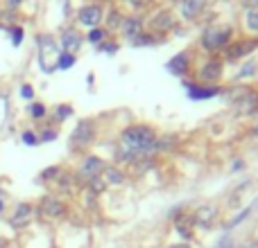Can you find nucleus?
Returning a JSON list of instances; mask_svg holds the SVG:
<instances>
[{"label": "nucleus", "mask_w": 258, "mask_h": 248, "mask_svg": "<svg viewBox=\"0 0 258 248\" xmlns=\"http://www.w3.org/2000/svg\"><path fill=\"white\" fill-rule=\"evenodd\" d=\"M21 97L23 99H32V97H34V88H32L30 84H23L21 86Z\"/></svg>", "instance_id": "obj_28"}, {"label": "nucleus", "mask_w": 258, "mask_h": 248, "mask_svg": "<svg viewBox=\"0 0 258 248\" xmlns=\"http://www.w3.org/2000/svg\"><path fill=\"white\" fill-rule=\"evenodd\" d=\"M107 167L104 165L102 158H95V156H89V158L84 160V165L80 167V178H84L86 183L93 181V178H98L100 174H102V169Z\"/></svg>", "instance_id": "obj_7"}, {"label": "nucleus", "mask_w": 258, "mask_h": 248, "mask_svg": "<svg viewBox=\"0 0 258 248\" xmlns=\"http://www.w3.org/2000/svg\"><path fill=\"white\" fill-rule=\"evenodd\" d=\"M168 248H190L188 244H172V246H168Z\"/></svg>", "instance_id": "obj_34"}, {"label": "nucleus", "mask_w": 258, "mask_h": 248, "mask_svg": "<svg viewBox=\"0 0 258 248\" xmlns=\"http://www.w3.org/2000/svg\"><path fill=\"white\" fill-rule=\"evenodd\" d=\"M68 115H73V108L68 106V104H63V106H57V111H54V120H57V122H63Z\"/></svg>", "instance_id": "obj_22"}, {"label": "nucleus", "mask_w": 258, "mask_h": 248, "mask_svg": "<svg viewBox=\"0 0 258 248\" xmlns=\"http://www.w3.org/2000/svg\"><path fill=\"white\" fill-rule=\"evenodd\" d=\"M190 219H192V226L209 230V228H213L215 219H218V208L215 205H200Z\"/></svg>", "instance_id": "obj_3"}, {"label": "nucleus", "mask_w": 258, "mask_h": 248, "mask_svg": "<svg viewBox=\"0 0 258 248\" xmlns=\"http://www.w3.org/2000/svg\"><path fill=\"white\" fill-rule=\"evenodd\" d=\"M154 142H156V136L150 127L145 124H134L122 131V147L129 151H134L136 156H150V154H156L154 151Z\"/></svg>", "instance_id": "obj_1"}, {"label": "nucleus", "mask_w": 258, "mask_h": 248, "mask_svg": "<svg viewBox=\"0 0 258 248\" xmlns=\"http://www.w3.org/2000/svg\"><path fill=\"white\" fill-rule=\"evenodd\" d=\"M30 217H32V205L30 203H21L16 208V212H14V217L9 219V223H12V228H23V226H27Z\"/></svg>", "instance_id": "obj_13"}, {"label": "nucleus", "mask_w": 258, "mask_h": 248, "mask_svg": "<svg viewBox=\"0 0 258 248\" xmlns=\"http://www.w3.org/2000/svg\"><path fill=\"white\" fill-rule=\"evenodd\" d=\"M73 63H75V54L71 52H61L57 59V68L59 70H68V68H73Z\"/></svg>", "instance_id": "obj_20"}, {"label": "nucleus", "mask_w": 258, "mask_h": 248, "mask_svg": "<svg viewBox=\"0 0 258 248\" xmlns=\"http://www.w3.org/2000/svg\"><path fill=\"white\" fill-rule=\"evenodd\" d=\"M23 36H25L23 27H12V43H14V45H21Z\"/></svg>", "instance_id": "obj_27"}, {"label": "nucleus", "mask_w": 258, "mask_h": 248, "mask_svg": "<svg viewBox=\"0 0 258 248\" xmlns=\"http://www.w3.org/2000/svg\"><path fill=\"white\" fill-rule=\"evenodd\" d=\"M233 106H236V111L240 113V115H251V113L256 111L258 106V95L251 93L249 88L242 93V97H236L233 99Z\"/></svg>", "instance_id": "obj_8"}, {"label": "nucleus", "mask_w": 258, "mask_h": 248, "mask_svg": "<svg viewBox=\"0 0 258 248\" xmlns=\"http://www.w3.org/2000/svg\"><path fill=\"white\" fill-rule=\"evenodd\" d=\"M215 248H233V246H231V241H229V239H222Z\"/></svg>", "instance_id": "obj_33"}, {"label": "nucleus", "mask_w": 258, "mask_h": 248, "mask_svg": "<svg viewBox=\"0 0 258 248\" xmlns=\"http://www.w3.org/2000/svg\"><path fill=\"white\" fill-rule=\"evenodd\" d=\"M100 178L104 181V185H120V183L125 181V174H122L118 167H104L102 174H100Z\"/></svg>", "instance_id": "obj_16"}, {"label": "nucleus", "mask_w": 258, "mask_h": 248, "mask_svg": "<svg viewBox=\"0 0 258 248\" xmlns=\"http://www.w3.org/2000/svg\"><path fill=\"white\" fill-rule=\"evenodd\" d=\"M54 138H57V133L52 131V129H48V131H43V136L39 138L41 142H50V140H54Z\"/></svg>", "instance_id": "obj_29"}, {"label": "nucleus", "mask_w": 258, "mask_h": 248, "mask_svg": "<svg viewBox=\"0 0 258 248\" xmlns=\"http://www.w3.org/2000/svg\"><path fill=\"white\" fill-rule=\"evenodd\" d=\"M168 70L172 72V75H177V77L186 75V70H188V57H186V52L172 57V61H168Z\"/></svg>", "instance_id": "obj_17"}, {"label": "nucleus", "mask_w": 258, "mask_h": 248, "mask_svg": "<svg viewBox=\"0 0 258 248\" xmlns=\"http://www.w3.org/2000/svg\"><path fill=\"white\" fill-rule=\"evenodd\" d=\"M202 5H204V0H183L181 14H183L186 18H195L197 14L202 12Z\"/></svg>", "instance_id": "obj_19"}, {"label": "nucleus", "mask_w": 258, "mask_h": 248, "mask_svg": "<svg viewBox=\"0 0 258 248\" xmlns=\"http://www.w3.org/2000/svg\"><path fill=\"white\" fill-rule=\"evenodd\" d=\"M220 75H222V61H220V59H211V61L202 68L200 79L209 84V81H218Z\"/></svg>", "instance_id": "obj_11"}, {"label": "nucleus", "mask_w": 258, "mask_h": 248, "mask_svg": "<svg viewBox=\"0 0 258 248\" xmlns=\"http://www.w3.org/2000/svg\"><path fill=\"white\" fill-rule=\"evenodd\" d=\"M104 187H107V185H104V181H102V178H93V181H89V190H91V194H100V192H102L104 190Z\"/></svg>", "instance_id": "obj_25"}, {"label": "nucleus", "mask_w": 258, "mask_h": 248, "mask_svg": "<svg viewBox=\"0 0 258 248\" xmlns=\"http://www.w3.org/2000/svg\"><path fill=\"white\" fill-rule=\"evenodd\" d=\"M39 210H41V214L48 219H59L66 214V205L59 199H54V196H43L39 203Z\"/></svg>", "instance_id": "obj_5"}, {"label": "nucleus", "mask_w": 258, "mask_h": 248, "mask_svg": "<svg viewBox=\"0 0 258 248\" xmlns=\"http://www.w3.org/2000/svg\"><path fill=\"white\" fill-rule=\"evenodd\" d=\"M95 136V129H93V122L91 120H80L75 127V131H73V138H71V145L73 147H86L91 140H93Z\"/></svg>", "instance_id": "obj_4"}, {"label": "nucleus", "mask_w": 258, "mask_h": 248, "mask_svg": "<svg viewBox=\"0 0 258 248\" xmlns=\"http://www.w3.org/2000/svg\"><path fill=\"white\" fill-rule=\"evenodd\" d=\"M104 36H107V32H104V30H100V27H93V30H91L89 32V41H91V43H100V41H104Z\"/></svg>", "instance_id": "obj_24"}, {"label": "nucleus", "mask_w": 258, "mask_h": 248, "mask_svg": "<svg viewBox=\"0 0 258 248\" xmlns=\"http://www.w3.org/2000/svg\"><path fill=\"white\" fill-rule=\"evenodd\" d=\"M254 133H256V136H258V129H254Z\"/></svg>", "instance_id": "obj_38"}, {"label": "nucleus", "mask_w": 258, "mask_h": 248, "mask_svg": "<svg viewBox=\"0 0 258 248\" xmlns=\"http://www.w3.org/2000/svg\"><path fill=\"white\" fill-rule=\"evenodd\" d=\"M183 88L188 90L190 99H211L220 93V88H215V86L209 88V86H195V84H186V81H183Z\"/></svg>", "instance_id": "obj_10"}, {"label": "nucleus", "mask_w": 258, "mask_h": 248, "mask_svg": "<svg viewBox=\"0 0 258 248\" xmlns=\"http://www.w3.org/2000/svg\"><path fill=\"white\" fill-rule=\"evenodd\" d=\"M77 18H80V23L84 27L93 30V27H98L100 21H102V7H100V5H86V7L80 9Z\"/></svg>", "instance_id": "obj_6"}, {"label": "nucleus", "mask_w": 258, "mask_h": 248, "mask_svg": "<svg viewBox=\"0 0 258 248\" xmlns=\"http://www.w3.org/2000/svg\"><path fill=\"white\" fill-rule=\"evenodd\" d=\"M18 3H21V0H9V7H12V9L18 7Z\"/></svg>", "instance_id": "obj_35"}, {"label": "nucleus", "mask_w": 258, "mask_h": 248, "mask_svg": "<svg viewBox=\"0 0 258 248\" xmlns=\"http://www.w3.org/2000/svg\"><path fill=\"white\" fill-rule=\"evenodd\" d=\"M247 214H249V208H247V210H245V212H242V214H238V217H236V219H233V221H231V223H229V228L238 226V223H240V221H242V219H245V217H247Z\"/></svg>", "instance_id": "obj_31"}, {"label": "nucleus", "mask_w": 258, "mask_h": 248, "mask_svg": "<svg viewBox=\"0 0 258 248\" xmlns=\"http://www.w3.org/2000/svg\"><path fill=\"white\" fill-rule=\"evenodd\" d=\"M30 115L34 117V120H43V117H45V106H43V104H39V102H34L30 106Z\"/></svg>", "instance_id": "obj_21"}, {"label": "nucleus", "mask_w": 258, "mask_h": 248, "mask_svg": "<svg viewBox=\"0 0 258 248\" xmlns=\"http://www.w3.org/2000/svg\"><path fill=\"white\" fill-rule=\"evenodd\" d=\"M247 27L258 34V9H251V12L247 14Z\"/></svg>", "instance_id": "obj_23"}, {"label": "nucleus", "mask_w": 258, "mask_h": 248, "mask_svg": "<svg viewBox=\"0 0 258 248\" xmlns=\"http://www.w3.org/2000/svg\"><path fill=\"white\" fill-rule=\"evenodd\" d=\"M21 140H23V145H27V147H34L36 142H39V138L34 136V131H23Z\"/></svg>", "instance_id": "obj_26"}, {"label": "nucleus", "mask_w": 258, "mask_h": 248, "mask_svg": "<svg viewBox=\"0 0 258 248\" xmlns=\"http://www.w3.org/2000/svg\"><path fill=\"white\" fill-rule=\"evenodd\" d=\"M3 210H5V203H3V201H0V212H3Z\"/></svg>", "instance_id": "obj_37"}, {"label": "nucleus", "mask_w": 258, "mask_h": 248, "mask_svg": "<svg viewBox=\"0 0 258 248\" xmlns=\"http://www.w3.org/2000/svg\"><path fill=\"white\" fill-rule=\"evenodd\" d=\"M174 25V18H172V14L168 12V9H163V12H159L154 18H152V27L154 30H159V32H165V30H170V27Z\"/></svg>", "instance_id": "obj_15"}, {"label": "nucleus", "mask_w": 258, "mask_h": 248, "mask_svg": "<svg viewBox=\"0 0 258 248\" xmlns=\"http://www.w3.org/2000/svg\"><path fill=\"white\" fill-rule=\"evenodd\" d=\"M258 48V41H242V43H231L227 48V59L229 61H236V59L245 57V54H249L251 50Z\"/></svg>", "instance_id": "obj_9"}, {"label": "nucleus", "mask_w": 258, "mask_h": 248, "mask_svg": "<svg viewBox=\"0 0 258 248\" xmlns=\"http://www.w3.org/2000/svg\"><path fill=\"white\" fill-rule=\"evenodd\" d=\"M118 23H122L120 14H111V16H109V25H111V27H120Z\"/></svg>", "instance_id": "obj_30"}, {"label": "nucleus", "mask_w": 258, "mask_h": 248, "mask_svg": "<svg viewBox=\"0 0 258 248\" xmlns=\"http://www.w3.org/2000/svg\"><path fill=\"white\" fill-rule=\"evenodd\" d=\"M102 50H104V52H116L118 45L116 43H107V45H102Z\"/></svg>", "instance_id": "obj_32"}, {"label": "nucleus", "mask_w": 258, "mask_h": 248, "mask_svg": "<svg viewBox=\"0 0 258 248\" xmlns=\"http://www.w3.org/2000/svg\"><path fill=\"white\" fill-rule=\"evenodd\" d=\"M132 3H134V5H138V7H141V5H145L147 0H132Z\"/></svg>", "instance_id": "obj_36"}, {"label": "nucleus", "mask_w": 258, "mask_h": 248, "mask_svg": "<svg viewBox=\"0 0 258 248\" xmlns=\"http://www.w3.org/2000/svg\"><path fill=\"white\" fill-rule=\"evenodd\" d=\"M174 228H177V232L186 241L192 239V219L188 217V214H179V217H174Z\"/></svg>", "instance_id": "obj_14"}, {"label": "nucleus", "mask_w": 258, "mask_h": 248, "mask_svg": "<svg viewBox=\"0 0 258 248\" xmlns=\"http://www.w3.org/2000/svg\"><path fill=\"white\" fill-rule=\"evenodd\" d=\"M61 48H63V52H75V50H80V45H82V39H80V34H77V30H63V34H61Z\"/></svg>", "instance_id": "obj_12"}, {"label": "nucleus", "mask_w": 258, "mask_h": 248, "mask_svg": "<svg viewBox=\"0 0 258 248\" xmlns=\"http://www.w3.org/2000/svg\"><path fill=\"white\" fill-rule=\"evenodd\" d=\"M122 32H125V36L127 39H136V36H141L143 34V25H141V21H138V18H125V21H122Z\"/></svg>", "instance_id": "obj_18"}, {"label": "nucleus", "mask_w": 258, "mask_h": 248, "mask_svg": "<svg viewBox=\"0 0 258 248\" xmlns=\"http://www.w3.org/2000/svg\"><path fill=\"white\" fill-rule=\"evenodd\" d=\"M229 36H231V27H209V30L202 34V48L206 50H220L222 45H227Z\"/></svg>", "instance_id": "obj_2"}]
</instances>
